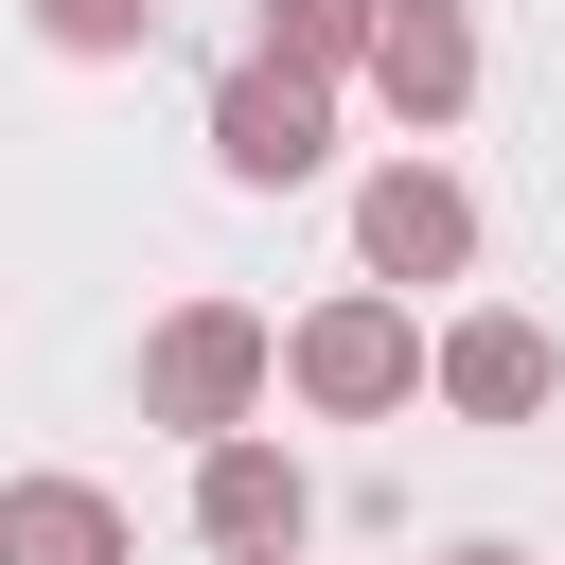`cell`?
<instances>
[{"instance_id": "8992f818", "label": "cell", "mask_w": 565, "mask_h": 565, "mask_svg": "<svg viewBox=\"0 0 565 565\" xmlns=\"http://www.w3.org/2000/svg\"><path fill=\"white\" fill-rule=\"evenodd\" d=\"M300 530H318V477L282 441H212L194 459V547L212 565H300Z\"/></svg>"}, {"instance_id": "3957f363", "label": "cell", "mask_w": 565, "mask_h": 565, "mask_svg": "<svg viewBox=\"0 0 565 565\" xmlns=\"http://www.w3.org/2000/svg\"><path fill=\"white\" fill-rule=\"evenodd\" d=\"M353 265H371V300L459 282V265H477V194H459L441 159H371V177H353Z\"/></svg>"}, {"instance_id": "277c9868", "label": "cell", "mask_w": 565, "mask_h": 565, "mask_svg": "<svg viewBox=\"0 0 565 565\" xmlns=\"http://www.w3.org/2000/svg\"><path fill=\"white\" fill-rule=\"evenodd\" d=\"M212 159H230L247 194H300V177H335V88L265 71V53H230V71H212Z\"/></svg>"}, {"instance_id": "6da1fadb", "label": "cell", "mask_w": 565, "mask_h": 565, "mask_svg": "<svg viewBox=\"0 0 565 565\" xmlns=\"http://www.w3.org/2000/svg\"><path fill=\"white\" fill-rule=\"evenodd\" d=\"M265 388H300L318 424H388V406H424V300L335 282L300 335H265Z\"/></svg>"}, {"instance_id": "8fae6325", "label": "cell", "mask_w": 565, "mask_h": 565, "mask_svg": "<svg viewBox=\"0 0 565 565\" xmlns=\"http://www.w3.org/2000/svg\"><path fill=\"white\" fill-rule=\"evenodd\" d=\"M441 565H530V547H441Z\"/></svg>"}, {"instance_id": "9c48e42d", "label": "cell", "mask_w": 565, "mask_h": 565, "mask_svg": "<svg viewBox=\"0 0 565 565\" xmlns=\"http://www.w3.org/2000/svg\"><path fill=\"white\" fill-rule=\"evenodd\" d=\"M265 71H300V88H335L353 53H371V0H265V35H247Z\"/></svg>"}, {"instance_id": "7a4b0ae2", "label": "cell", "mask_w": 565, "mask_h": 565, "mask_svg": "<svg viewBox=\"0 0 565 565\" xmlns=\"http://www.w3.org/2000/svg\"><path fill=\"white\" fill-rule=\"evenodd\" d=\"M247 406H265V318L247 300H177L141 335V424H177L212 459V441H247Z\"/></svg>"}, {"instance_id": "5b68a950", "label": "cell", "mask_w": 565, "mask_h": 565, "mask_svg": "<svg viewBox=\"0 0 565 565\" xmlns=\"http://www.w3.org/2000/svg\"><path fill=\"white\" fill-rule=\"evenodd\" d=\"M371 106L406 124V141H441L459 106H477V0H371Z\"/></svg>"}, {"instance_id": "52a82bcc", "label": "cell", "mask_w": 565, "mask_h": 565, "mask_svg": "<svg viewBox=\"0 0 565 565\" xmlns=\"http://www.w3.org/2000/svg\"><path fill=\"white\" fill-rule=\"evenodd\" d=\"M424 388H441L459 424H530V406L565 388V353H547V318H441V353H424Z\"/></svg>"}, {"instance_id": "30bf717a", "label": "cell", "mask_w": 565, "mask_h": 565, "mask_svg": "<svg viewBox=\"0 0 565 565\" xmlns=\"http://www.w3.org/2000/svg\"><path fill=\"white\" fill-rule=\"evenodd\" d=\"M35 35L106 71V53H159V0H35Z\"/></svg>"}, {"instance_id": "ba28073f", "label": "cell", "mask_w": 565, "mask_h": 565, "mask_svg": "<svg viewBox=\"0 0 565 565\" xmlns=\"http://www.w3.org/2000/svg\"><path fill=\"white\" fill-rule=\"evenodd\" d=\"M0 565H141L106 477H0Z\"/></svg>"}]
</instances>
